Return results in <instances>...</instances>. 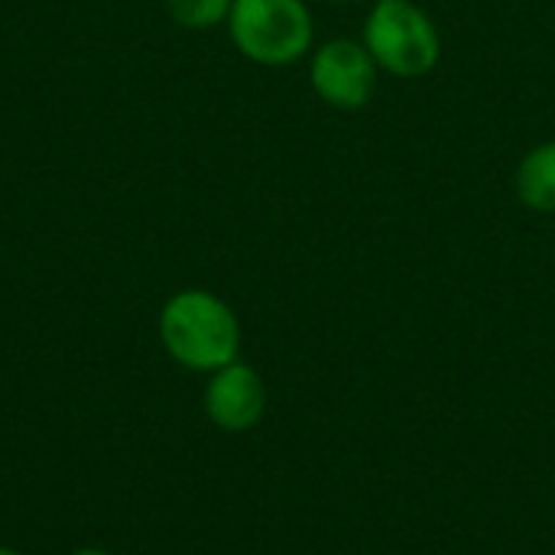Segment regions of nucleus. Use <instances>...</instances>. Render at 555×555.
<instances>
[{
  "mask_svg": "<svg viewBox=\"0 0 555 555\" xmlns=\"http://www.w3.org/2000/svg\"><path fill=\"white\" fill-rule=\"evenodd\" d=\"M159 338L176 364L198 374H215L237 361L241 322L221 296L182 289L159 312Z\"/></svg>",
  "mask_w": 555,
  "mask_h": 555,
  "instance_id": "nucleus-1",
  "label": "nucleus"
},
{
  "mask_svg": "<svg viewBox=\"0 0 555 555\" xmlns=\"http://www.w3.org/2000/svg\"><path fill=\"white\" fill-rule=\"evenodd\" d=\"M361 42L380 75L406 81L426 78L442 59V33L416 0H374L364 16Z\"/></svg>",
  "mask_w": 555,
  "mask_h": 555,
  "instance_id": "nucleus-2",
  "label": "nucleus"
},
{
  "mask_svg": "<svg viewBox=\"0 0 555 555\" xmlns=\"http://www.w3.org/2000/svg\"><path fill=\"white\" fill-rule=\"evenodd\" d=\"M228 33L257 65L283 68L315 49V20L306 0H234Z\"/></svg>",
  "mask_w": 555,
  "mask_h": 555,
  "instance_id": "nucleus-3",
  "label": "nucleus"
},
{
  "mask_svg": "<svg viewBox=\"0 0 555 555\" xmlns=\"http://www.w3.org/2000/svg\"><path fill=\"white\" fill-rule=\"evenodd\" d=\"M309 85L322 98V104L354 114L374 101L380 68L361 39L335 36L309 52Z\"/></svg>",
  "mask_w": 555,
  "mask_h": 555,
  "instance_id": "nucleus-4",
  "label": "nucleus"
},
{
  "mask_svg": "<svg viewBox=\"0 0 555 555\" xmlns=\"http://www.w3.org/2000/svg\"><path fill=\"white\" fill-rule=\"evenodd\" d=\"M205 413L224 433L254 429L267 413V387L260 374L244 361H231L215 371L205 387Z\"/></svg>",
  "mask_w": 555,
  "mask_h": 555,
  "instance_id": "nucleus-5",
  "label": "nucleus"
},
{
  "mask_svg": "<svg viewBox=\"0 0 555 555\" xmlns=\"http://www.w3.org/2000/svg\"><path fill=\"white\" fill-rule=\"evenodd\" d=\"M517 202L533 215H555V140L524 153L514 172Z\"/></svg>",
  "mask_w": 555,
  "mask_h": 555,
  "instance_id": "nucleus-6",
  "label": "nucleus"
},
{
  "mask_svg": "<svg viewBox=\"0 0 555 555\" xmlns=\"http://www.w3.org/2000/svg\"><path fill=\"white\" fill-rule=\"evenodd\" d=\"M234 0H166L169 16L185 29H211L228 23Z\"/></svg>",
  "mask_w": 555,
  "mask_h": 555,
  "instance_id": "nucleus-7",
  "label": "nucleus"
},
{
  "mask_svg": "<svg viewBox=\"0 0 555 555\" xmlns=\"http://www.w3.org/2000/svg\"><path fill=\"white\" fill-rule=\"evenodd\" d=\"M72 555H111V553H104V550H78V553H72Z\"/></svg>",
  "mask_w": 555,
  "mask_h": 555,
  "instance_id": "nucleus-8",
  "label": "nucleus"
},
{
  "mask_svg": "<svg viewBox=\"0 0 555 555\" xmlns=\"http://www.w3.org/2000/svg\"><path fill=\"white\" fill-rule=\"evenodd\" d=\"M0 555H23V553H16V550H7V546H0Z\"/></svg>",
  "mask_w": 555,
  "mask_h": 555,
  "instance_id": "nucleus-9",
  "label": "nucleus"
},
{
  "mask_svg": "<svg viewBox=\"0 0 555 555\" xmlns=\"http://www.w3.org/2000/svg\"><path fill=\"white\" fill-rule=\"evenodd\" d=\"M325 3H351V0H325Z\"/></svg>",
  "mask_w": 555,
  "mask_h": 555,
  "instance_id": "nucleus-10",
  "label": "nucleus"
}]
</instances>
